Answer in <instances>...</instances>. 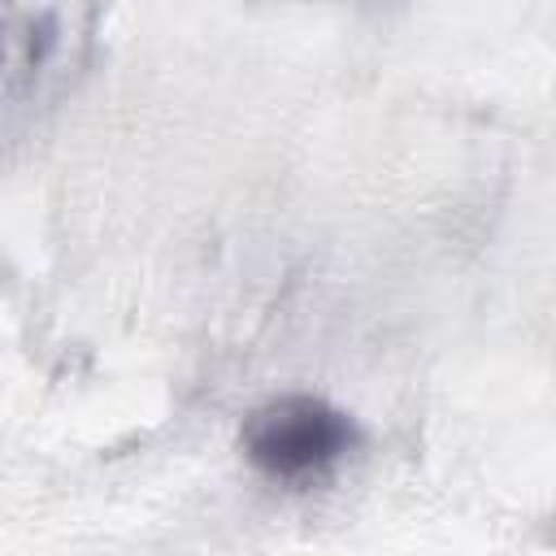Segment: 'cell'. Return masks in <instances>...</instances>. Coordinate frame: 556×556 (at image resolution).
I'll use <instances>...</instances> for the list:
<instances>
[{
    "mask_svg": "<svg viewBox=\"0 0 556 556\" xmlns=\"http://www.w3.org/2000/svg\"><path fill=\"white\" fill-rule=\"evenodd\" d=\"M96 35L100 0H0V104L39 109L74 91Z\"/></svg>",
    "mask_w": 556,
    "mask_h": 556,
    "instance_id": "6da1fadb",
    "label": "cell"
},
{
    "mask_svg": "<svg viewBox=\"0 0 556 556\" xmlns=\"http://www.w3.org/2000/svg\"><path fill=\"white\" fill-rule=\"evenodd\" d=\"M356 447H361L356 417L308 391L274 395L261 408H252L239 426L243 460L261 478L282 486H308L330 478Z\"/></svg>",
    "mask_w": 556,
    "mask_h": 556,
    "instance_id": "7a4b0ae2",
    "label": "cell"
}]
</instances>
